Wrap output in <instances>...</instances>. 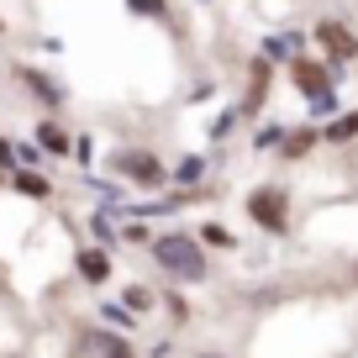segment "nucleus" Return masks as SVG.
I'll return each instance as SVG.
<instances>
[{
	"instance_id": "f257e3e1",
	"label": "nucleus",
	"mask_w": 358,
	"mask_h": 358,
	"mask_svg": "<svg viewBox=\"0 0 358 358\" xmlns=\"http://www.w3.org/2000/svg\"><path fill=\"white\" fill-rule=\"evenodd\" d=\"M153 258L164 274H174V280L185 285H201L206 280V253H201V237H185V232H169L153 243Z\"/></svg>"
},
{
	"instance_id": "f03ea898",
	"label": "nucleus",
	"mask_w": 358,
	"mask_h": 358,
	"mask_svg": "<svg viewBox=\"0 0 358 358\" xmlns=\"http://www.w3.org/2000/svg\"><path fill=\"white\" fill-rule=\"evenodd\" d=\"M285 206H290V201H285V190H274V185H264V190H253V195H248V216H253V222L264 227V232H274V237H280L285 227H290Z\"/></svg>"
},
{
	"instance_id": "7ed1b4c3",
	"label": "nucleus",
	"mask_w": 358,
	"mask_h": 358,
	"mask_svg": "<svg viewBox=\"0 0 358 358\" xmlns=\"http://www.w3.org/2000/svg\"><path fill=\"white\" fill-rule=\"evenodd\" d=\"M116 174L143 185V190H158V185H164V164H158L153 153H116Z\"/></svg>"
},
{
	"instance_id": "20e7f679",
	"label": "nucleus",
	"mask_w": 358,
	"mask_h": 358,
	"mask_svg": "<svg viewBox=\"0 0 358 358\" xmlns=\"http://www.w3.org/2000/svg\"><path fill=\"white\" fill-rule=\"evenodd\" d=\"M316 37H322V48H327V58H332V64H343V58H358V37L348 32L343 22H322V27H316Z\"/></svg>"
},
{
	"instance_id": "39448f33",
	"label": "nucleus",
	"mask_w": 358,
	"mask_h": 358,
	"mask_svg": "<svg viewBox=\"0 0 358 358\" xmlns=\"http://www.w3.org/2000/svg\"><path fill=\"white\" fill-rule=\"evenodd\" d=\"M295 85H301V95H311V101L332 95V85H327V69L311 64V58H295Z\"/></svg>"
},
{
	"instance_id": "423d86ee",
	"label": "nucleus",
	"mask_w": 358,
	"mask_h": 358,
	"mask_svg": "<svg viewBox=\"0 0 358 358\" xmlns=\"http://www.w3.org/2000/svg\"><path fill=\"white\" fill-rule=\"evenodd\" d=\"M79 274H85L90 285H106L111 280V258H106L101 248H85V253H79Z\"/></svg>"
},
{
	"instance_id": "0eeeda50",
	"label": "nucleus",
	"mask_w": 358,
	"mask_h": 358,
	"mask_svg": "<svg viewBox=\"0 0 358 358\" xmlns=\"http://www.w3.org/2000/svg\"><path fill=\"white\" fill-rule=\"evenodd\" d=\"M122 306H127L132 316L153 311V290H148V285H127V290H122Z\"/></svg>"
},
{
	"instance_id": "6e6552de",
	"label": "nucleus",
	"mask_w": 358,
	"mask_h": 358,
	"mask_svg": "<svg viewBox=\"0 0 358 358\" xmlns=\"http://www.w3.org/2000/svg\"><path fill=\"white\" fill-rule=\"evenodd\" d=\"M95 358H132V348L116 332H95Z\"/></svg>"
},
{
	"instance_id": "1a4fd4ad",
	"label": "nucleus",
	"mask_w": 358,
	"mask_h": 358,
	"mask_svg": "<svg viewBox=\"0 0 358 358\" xmlns=\"http://www.w3.org/2000/svg\"><path fill=\"white\" fill-rule=\"evenodd\" d=\"M348 137H358V111H348V116H337L332 127H327V143H348Z\"/></svg>"
},
{
	"instance_id": "9d476101",
	"label": "nucleus",
	"mask_w": 358,
	"mask_h": 358,
	"mask_svg": "<svg viewBox=\"0 0 358 358\" xmlns=\"http://www.w3.org/2000/svg\"><path fill=\"white\" fill-rule=\"evenodd\" d=\"M201 243H206V248H237V237L227 232L222 222H206V227H201Z\"/></svg>"
},
{
	"instance_id": "9b49d317",
	"label": "nucleus",
	"mask_w": 358,
	"mask_h": 358,
	"mask_svg": "<svg viewBox=\"0 0 358 358\" xmlns=\"http://www.w3.org/2000/svg\"><path fill=\"white\" fill-rule=\"evenodd\" d=\"M37 143H43V148H48V153H64V148H69V137H64V127H53V122H43V127H37Z\"/></svg>"
},
{
	"instance_id": "f8f14e48",
	"label": "nucleus",
	"mask_w": 358,
	"mask_h": 358,
	"mask_svg": "<svg viewBox=\"0 0 358 358\" xmlns=\"http://www.w3.org/2000/svg\"><path fill=\"white\" fill-rule=\"evenodd\" d=\"M11 185H16L22 195H48V179H43V174H22V169H16Z\"/></svg>"
},
{
	"instance_id": "ddd939ff",
	"label": "nucleus",
	"mask_w": 358,
	"mask_h": 358,
	"mask_svg": "<svg viewBox=\"0 0 358 358\" xmlns=\"http://www.w3.org/2000/svg\"><path fill=\"white\" fill-rule=\"evenodd\" d=\"M201 174H206V164H201V158H185V164L174 169V179L185 185V190H190V185H201Z\"/></svg>"
},
{
	"instance_id": "4468645a",
	"label": "nucleus",
	"mask_w": 358,
	"mask_h": 358,
	"mask_svg": "<svg viewBox=\"0 0 358 358\" xmlns=\"http://www.w3.org/2000/svg\"><path fill=\"white\" fill-rule=\"evenodd\" d=\"M311 143H316V132H290L285 137V153H306Z\"/></svg>"
},
{
	"instance_id": "2eb2a0df",
	"label": "nucleus",
	"mask_w": 358,
	"mask_h": 358,
	"mask_svg": "<svg viewBox=\"0 0 358 358\" xmlns=\"http://www.w3.org/2000/svg\"><path fill=\"white\" fill-rule=\"evenodd\" d=\"M253 143H258V148H280V143H285V127H264Z\"/></svg>"
},
{
	"instance_id": "dca6fc26",
	"label": "nucleus",
	"mask_w": 358,
	"mask_h": 358,
	"mask_svg": "<svg viewBox=\"0 0 358 358\" xmlns=\"http://www.w3.org/2000/svg\"><path fill=\"white\" fill-rule=\"evenodd\" d=\"M137 16H164V0H127Z\"/></svg>"
},
{
	"instance_id": "f3484780",
	"label": "nucleus",
	"mask_w": 358,
	"mask_h": 358,
	"mask_svg": "<svg viewBox=\"0 0 358 358\" xmlns=\"http://www.w3.org/2000/svg\"><path fill=\"white\" fill-rule=\"evenodd\" d=\"M0 169H6V174H16V148H11V143H0Z\"/></svg>"
}]
</instances>
